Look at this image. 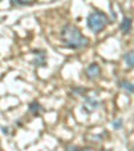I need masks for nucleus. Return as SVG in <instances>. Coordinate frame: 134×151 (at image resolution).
Masks as SVG:
<instances>
[{
	"label": "nucleus",
	"instance_id": "obj_1",
	"mask_svg": "<svg viewBox=\"0 0 134 151\" xmlns=\"http://www.w3.org/2000/svg\"><path fill=\"white\" fill-rule=\"evenodd\" d=\"M60 39L66 47L72 50H80L88 46V39L82 34V31L78 27L72 24H67L63 27L60 32Z\"/></svg>",
	"mask_w": 134,
	"mask_h": 151
},
{
	"label": "nucleus",
	"instance_id": "obj_2",
	"mask_svg": "<svg viewBox=\"0 0 134 151\" xmlns=\"http://www.w3.org/2000/svg\"><path fill=\"white\" fill-rule=\"evenodd\" d=\"M109 19L106 16V14L101 11H94L87 16V27L88 29H91L93 32H99L107 26Z\"/></svg>",
	"mask_w": 134,
	"mask_h": 151
},
{
	"label": "nucleus",
	"instance_id": "obj_3",
	"mask_svg": "<svg viewBox=\"0 0 134 151\" xmlns=\"http://www.w3.org/2000/svg\"><path fill=\"white\" fill-rule=\"evenodd\" d=\"M86 75H87L90 79H97V78H99V75H101L99 66H98L97 63H91V64H88L87 68H86Z\"/></svg>",
	"mask_w": 134,
	"mask_h": 151
},
{
	"label": "nucleus",
	"instance_id": "obj_4",
	"mask_svg": "<svg viewBox=\"0 0 134 151\" xmlns=\"http://www.w3.org/2000/svg\"><path fill=\"white\" fill-rule=\"evenodd\" d=\"M99 107V102L98 100H95L94 98H87L85 102V109L87 110L88 112H93L95 111V110Z\"/></svg>",
	"mask_w": 134,
	"mask_h": 151
},
{
	"label": "nucleus",
	"instance_id": "obj_5",
	"mask_svg": "<svg viewBox=\"0 0 134 151\" xmlns=\"http://www.w3.org/2000/svg\"><path fill=\"white\" fill-rule=\"evenodd\" d=\"M120 28L123 34H129V32H130V29H131V19L130 17H123Z\"/></svg>",
	"mask_w": 134,
	"mask_h": 151
},
{
	"label": "nucleus",
	"instance_id": "obj_6",
	"mask_svg": "<svg viewBox=\"0 0 134 151\" xmlns=\"http://www.w3.org/2000/svg\"><path fill=\"white\" fill-rule=\"evenodd\" d=\"M42 111H43L42 106H40L38 102H32V103H30V112H31L32 115L38 116V115L42 114Z\"/></svg>",
	"mask_w": 134,
	"mask_h": 151
},
{
	"label": "nucleus",
	"instance_id": "obj_7",
	"mask_svg": "<svg viewBox=\"0 0 134 151\" xmlns=\"http://www.w3.org/2000/svg\"><path fill=\"white\" fill-rule=\"evenodd\" d=\"M12 7H23V6H31L35 3V0H9Z\"/></svg>",
	"mask_w": 134,
	"mask_h": 151
},
{
	"label": "nucleus",
	"instance_id": "obj_8",
	"mask_svg": "<svg viewBox=\"0 0 134 151\" xmlns=\"http://www.w3.org/2000/svg\"><path fill=\"white\" fill-rule=\"evenodd\" d=\"M123 59H125L126 64H127L130 68H134V50L133 51H129L127 54L123 56Z\"/></svg>",
	"mask_w": 134,
	"mask_h": 151
},
{
	"label": "nucleus",
	"instance_id": "obj_9",
	"mask_svg": "<svg viewBox=\"0 0 134 151\" xmlns=\"http://www.w3.org/2000/svg\"><path fill=\"white\" fill-rule=\"evenodd\" d=\"M120 86L121 88L126 90L127 92H134V84L130 82H127V80H123V82H120Z\"/></svg>",
	"mask_w": 134,
	"mask_h": 151
},
{
	"label": "nucleus",
	"instance_id": "obj_10",
	"mask_svg": "<svg viewBox=\"0 0 134 151\" xmlns=\"http://www.w3.org/2000/svg\"><path fill=\"white\" fill-rule=\"evenodd\" d=\"M113 124V127L115 128V130H120L121 127H122V124H123V122H122V119H115L114 122L111 123Z\"/></svg>",
	"mask_w": 134,
	"mask_h": 151
},
{
	"label": "nucleus",
	"instance_id": "obj_11",
	"mask_svg": "<svg viewBox=\"0 0 134 151\" xmlns=\"http://www.w3.org/2000/svg\"><path fill=\"white\" fill-rule=\"evenodd\" d=\"M67 151H80L79 147H77V146H69L67 147Z\"/></svg>",
	"mask_w": 134,
	"mask_h": 151
},
{
	"label": "nucleus",
	"instance_id": "obj_12",
	"mask_svg": "<svg viewBox=\"0 0 134 151\" xmlns=\"http://www.w3.org/2000/svg\"><path fill=\"white\" fill-rule=\"evenodd\" d=\"M133 151H134V146H133Z\"/></svg>",
	"mask_w": 134,
	"mask_h": 151
}]
</instances>
